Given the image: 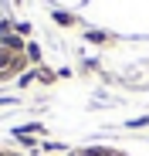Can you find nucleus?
Returning a JSON list of instances; mask_svg holds the SVG:
<instances>
[{"mask_svg":"<svg viewBox=\"0 0 149 156\" xmlns=\"http://www.w3.org/2000/svg\"><path fill=\"white\" fill-rule=\"evenodd\" d=\"M14 61H10V55H7V51H0V71H4V68H10Z\"/></svg>","mask_w":149,"mask_h":156,"instance_id":"1","label":"nucleus"}]
</instances>
